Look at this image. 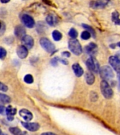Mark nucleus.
I'll return each instance as SVG.
<instances>
[{
	"instance_id": "f257e3e1",
	"label": "nucleus",
	"mask_w": 120,
	"mask_h": 135,
	"mask_svg": "<svg viewBox=\"0 0 120 135\" xmlns=\"http://www.w3.org/2000/svg\"><path fill=\"white\" fill-rule=\"evenodd\" d=\"M68 47L69 50L73 53L74 54L79 56L82 53V48L79 42L76 39L70 40L68 42Z\"/></svg>"
},
{
	"instance_id": "f03ea898",
	"label": "nucleus",
	"mask_w": 120,
	"mask_h": 135,
	"mask_svg": "<svg viewBox=\"0 0 120 135\" xmlns=\"http://www.w3.org/2000/svg\"><path fill=\"white\" fill-rule=\"evenodd\" d=\"M99 73H100L101 78L105 81L110 80L114 78V73L112 70L111 68L107 65H104L103 67H101L99 70Z\"/></svg>"
},
{
	"instance_id": "7ed1b4c3",
	"label": "nucleus",
	"mask_w": 120,
	"mask_h": 135,
	"mask_svg": "<svg viewBox=\"0 0 120 135\" xmlns=\"http://www.w3.org/2000/svg\"><path fill=\"white\" fill-rule=\"evenodd\" d=\"M101 89L102 94L106 99H111L112 96H113V91L111 89L109 84L107 83V81L103 80L101 82Z\"/></svg>"
},
{
	"instance_id": "20e7f679",
	"label": "nucleus",
	"mask_w": 120,
	"mask_h": 135,
	"mask_svg": "<svg viewBox=\"0 0 120 135\" xmlns=\"http://www.w3.org/2000/svg\"><path fill=\"white\" fill-rule=\"evenodd\" d=\"M86 65L88 67V70L94 73H98L100 70L98 62L93 56H91L87 59V61H86Z\"/></svg>"
},
{
	"instance_id": "39448f33",
	"label": "nucleus",
	"mask_w": 120,
	"mask_h": 135,
	"mask_svg": "<svg viewBox=\"0 0 120 135\" xmlns=\"http://www.w3.org/2000/svg\"><path fill=\"white\" fill-rule=\"evenodd\" d=\"M41 46L44 50L48 53H53L55 51V46L50 40L46 37L42 38L39 41Z\"/></svg>"
},
{
	"instance_id": "423d86ee",
	"label": "nucleus",
	"mask_w": 120,
	"mask_h": 135,
	"mask_svg": "<svg viewBox=\"0 0 120 135\" xmlns=\"http://www.w3.org/2000/svg\"><path fill=\"white\" fill-rule=\"evenodd\" d=\"M21 20H22V22H23V24L28 28H32L35 25V22H34V20L33 19V18L29 16V15H23L22 18H21Z\"/></svg>"
},
{
	"instance_id": "0eeeda50",
	"label": "nucleus",
	"mask_w": 120,
	"mask_h": 135,
	"mask_svg": "<svg viewBox=\"0 0 120 135\" xmlns=\"http://www.w3.org/2000/svg\"><path fill=\"white\" fill-rule=\"evenodd\" d=\"M109 63L116 72L120 73V59L117 56L109 57Z\"/></svg>"
},
{
	"instance_id": "6e6552de",
	"label": "nucleus",
	"mask_w": 120,
	"mask_h": 135,
	"mask_svg": "<svg viewBox=\"0 0 120 135\" xmlns=\"http://www.w3.org/2000/svg\"><path fill=\"white\" fill-rule=\"evenodd\" d=\"M97 51H98V46L95 43L93 42H91L85 46V51L86 54H88V55H90L91 56H93L96 54Z\"/></svg>"
},
{
	"instance_id": "1a4fd4ad",
	"label": "nucleus",
	"mask_w": 120,
	"mask_h": 135,
	"mask_svg": "<svg viewBox=\"0 0 120 135\" xmlns=\"http://www.w3.org/2000/svg\"><path fill=\"white\" fill-rule=\"evenodd\" d=\"M21 124L26 129L30 131V132H36L39 129V124L36 122H22Z\"/></svg>"
},
{
	"instance_id": "9d476101",
	"label": "nucleus",
	"mask_w": 120,
	"mask_h": 135,
	"mask_svg": "<svg viewBox=\"0 0 120 135\" xmlns=\"http://www.w3.org/2000/svg\"><path fill=\"white\" fill-rule=\"evenodd\" d=\"M19 114L26 122H29L33 118V115H32L31 112L27 109L21 110L19 112Z\"/></svg>"
},
{
	"instance_id": "9b49d317",
	"label": "nucleus",
	"mask_w": 120,
	"mask_h": 135,
	"mask_svg": "<svg viewBox=\"0 0 120 135\" xmlns=\"http://www.w3.org/2000/svg\"><path fill=\"white\" fill-rule=\"evenodd\" d=\"M17 54L21 59H25L28 55V51L27 48L24 45L20 46L17 49Z\"/></svg>"
},
{
	"instance_id": "f8f14e48",
	"label": "nucleus",
	"mask_w": 120,
	"mask_h": 135,
	"mask_svg": "<svg viewBox=\"0 0 120 135\" xmlns=\"http://www.w3.org/2000/svg\"><path fill=\"white\" fill-rule=\"evenodd\" d=\"M107 4V2L105 0H97V1H93L90 3L91 7L93 8H104Z\"/></svg>"
},
{
	"instance_id": "ddd939ff",
	"label": "nucleus",
	"mask_w": 120,
	"mask_h": 135,
	"mask_svg": "<svg viewBox=\"0 0 120 135\" xmlns=\"http://www.w3.org/2000/svg\"><path fill=\"white\" fill-rule=\"evenodd\" d=\"M24 46H26L27 49H32L34 45V40L31 36L25 35L22 39Z\"/></svg>"
},
{
	"instance_id": "4468645a",
	"label": "nucleus",
	"mask_w": 120,
	"mask_h": 135,
	"mask_svg": "<svg viewBox=\"0 0 120 135\" xmlns=\"http://www.w3.org/2000/svg\"><path fill=\"white\" fill-rule=\"evenodd\" d=\"M46 23H48L49 25H51V26H55L58 23V22L56 16L53 14V13H50V14H48L46 16Z\"/></svg>"
},
{
	"instance_id": "2eb2a0df",
	"label": "nucleus",
	"mask_w": 120,
	"mask_h": 135,
	"mask_svg": "<svg viewBox=\"0 0 120 135\" xmlns=\"http://www.w3.org/2000/svg\"><path fill=\"white\" fill-rule=\"evenodd\" d=\"M14 32L16 36L18 38H22L23 39V37L26 35H25V33H26L25 29L22 25H18V26H16V28H15Z\"/></svg>"
},
{
	"instance_id": "dca6fc26",
	"label": "nucleus",
	"mask_w": 120,
	"mask_h": 135,
	"mask_svg": "<svg viewBox=\"0 0 120 135\" xmlns=\"http://www.w3.org/2000/svg\"><path fill=\"white\" fill-rule=\"evenodd\" d=\"M16 108H13L12 106H8L6 108V113L7 115V118L9 121H12L13 120V115L16 113Z\"/></svg>"
},
{
	"instance_id": "f3484780",
	"label": "nucleus",
	"mask_w": 120,
	"mask_h": 135,
	"mask_svg": "<svg viewBox=\"0 0 120 135\" xmlns=\"http://www.w3.org/2000/svg\"><path fill=\"white\" fill-rule=\"evenodd\" d=\"M72 69L74 70V73L75 74L77 77H81L84 73V70L79 65V63H74L72 65Z\"/></svg>"
},
{
	"instance_id": "a211bd4d",
	"label": "nucleus",
	"mask_w": 120,
	"mask_h": 135,
	"mask_svg": "<svg viewBox=\"0 0 120 135\" xmlns=\"http://www.w3.org/2000/svg\"><path fill=\"white\" fill-rule=\"evenodd\" d=\"M85 79H86V83H87L88 85H91V84H93L95 82L94 75H93L92 73H90V72H87V73L85 74Z\"/></svg>"
},
{
	"instance_id": "6ab92c4d",
	"label": "nucleus",
	"mask_w": 120,
	"mask_h": 135,
	"mask_svg": "<svg viewBox=\"0 0 120 135\" xmlns=\"http://www.w3.org/2000/svg\"><path fill=\"white\" fill-rule=\"evenodd\" d=\"M119 17V13L116 11L112 13V20L114 23H115L116 25H120V18Z\"/></svg>"
},
{
	"instance_id": "aec40b11",
	"label": "nucleus",
	"mask_w": 120,
	"mask_h": 135,
	"mask_svg": "<svg viewBox=\"0 0 120 135\" xmlns=\"http://www.w3.org/2000/svg\"><path fill=\"white\" fill-rule=\"evenodd\" d=\"M11 102V98L8 96L4 94H1L0 93V103H3V104H6Z\"/></svg>"
},
{
	"instance_id": "412c9836",
	"label": "nucleus",
	"mask_w": 120,
	"mask_h": 135,
	"mask_svg": "<svg viewBox=\"0 0 120 135\" xmlns=\"http://www.w3.org/2000/svg\"><path fill=\"white\" fill-rule=\"evenodd\" d=\"M52 37L55 41H59L62 39V34L58 30H54L52 33Z\"/></svg>"
},
{
	"instance_id": "4be33fe9",
	"label": "nucleus",
	"mask_w": 120,
	"mask_h": 135,
	"mask_svg": "<svg viewBox=\"0 0 120 135\" xmlns=\"http://www.w3.org/2000/svg\"><path fill=\"white\" fill-rule=\"evenodd\" d=\"M82 27L85 28L87 31L89 32L91 35H92L93 37H96V31H95L94 29L92 27H91L88 25H86V24H82Z\"/></svg>"
},
{
	"instance_id": "5701e85b",
	"label": "nucleus",
	"mask_w": 120,
	"mask_h": 135,
	"mask_svg": "<svg viewBox=\"0 0 120 135\" xmlns=\"http://www.w3.org/2000/svg\"><path fill=\"white\" fill-rule=\"evenodd\" d=\"M9 131L13 135H22V134H23L21 129L18 127H11L9 129Z\"/></svg>"
},
{
	"instance_id": "b1692460",
	"label": "nucleus",
	"mask_w": 120,
	"mask_h": 135,
	"mask_svg": "<svg viewBox=\"0 0 120 135\" xmlns=\"http://www.w3.org/2000/svg\"><path fill=\"white\" fill-rule=\"evenodd\" d=\"M91 33L87 31V30H85V31L82 32V34H81V38L84 40H88V39L91 37Z\"/></svg>"
},
{
	"instance_id": "393cba45",
	"label": "nucleus",
	"mask_w": 120,
	"mask_h": 135,
	"mask_svg": "<svg viewBox=\"0 0 120 135\" xmlns=\"http://www.w3.org/2000/svg\"><path fill=\"white\" fill-rule=\"evenodd\" d=\"M24 81L27 84H32L34 81L33 77L31 75H26L25 76V78H24Z\"/></svg>"
},
{
	"instance_id": "a878e982",
	"label": "nucleus",
	"mask_w": 120,
	"mask_h": 135,
	"mask_svg": "<svg viewBox=\"0 0 120 135\" xmlns=\"http://www.w3.org/2000/svg\"><path fill=\"white\" fill-rule=\"evenodd\" d=\"M68 34H69V37H71L72 39H76V37H77L78 35L77 31L74 28H71Z\"/></svg>"
},
{
	"instance_id": "bb28decb",
	"label": "nucleus",
	"mask_w": 120,
	"mask_h": 135,
	"mask_svg": "<svg viewBox=\"0 0 120 135\" xmlns=\"http://www.w3.org/2000/svg\"><path fill=\"white\" fill-rule=\"evenodd\" d=\"M6 51L5 49H4L3 47H0V59H3L4 58H5L6 56Z\"/></svg>"
},
{
	"instance_id": "cd10ccee",
	"label": "nucleus",
	"mask_w": 120,
	"mask_h": 135,
	"mask_svg": "<svg viewBox=\"0 0 120 135\" xmlns=\"http://www.w3.org/2000/svg\"><path fill=\"white\" fill-rule=\"evenodd\" d=\"M58 58L56 57V58H53V59L51 61V65H53V66H56V65H58Z\"/></svg>"
},
{
	"instance_id": "c85d7f7f",
	"label": "nucleus",
	"mask_w": 120,
	"mask_h": 135,
	"mask_svg": "<svg viewBox=\"0 0 120 135\" xmlns=\"http://www.w3.org/2000/svg\"><path fill=\"white\" fill-rule=\"evenodd\" d=\"M0 90L3 91H6L8 90V86L4 84L2 82H0Z\"/></svg>"
},
{
	"instance_id": "c756f323",
	"label": "nucleus",
	"mask_w": 120,
	"mask_h": 135,
	"mask_svg": "<svg viewBox=\"0 0 120 135\" xmlns=\"http://www.w3.org/2000/svg\"><path fill=\"white\" fill-rule=\"evenodd\" d=\"M5 111H6L5 107H4V105H2L0 104V114H4V113Z\"/></svg>"
},
{
	"instance_id": "7c9ffc66",
	"label": "nucleus",
	"mask_w": 120,
	"mask_h": 135,
	"mask_svg": "<svg viewBox=\"0 0 120 135\" xmlns=\"http://www.w3.org/2000/svg\"><path fill=\"white\" fill-rule=\"evenodd\" d=\"M62 56L65 57H69L70 56V53L68 52V51H64V52L62 53Z\"/></svg>"
},
{
	"instance_id": "2f4dec72",
	"label": "nucleus",
	"mask_w": 120,
	"mask_h": 135,
	"mask_svg": "<svg viewBox=\"0 0 120 135\" xmlns=\"http://www.w3.org/2000/svg\"><path fill=\"white\" fill-rule=\"evenodd\" d=\"M59 61H61L62 63H63V64H65V65H67V64H68V61H67L66 59H59Z\"/></svg>"
},
{
	"instance_id": "473e14b6",
	"label": "nucleus",
	"mask_w": 120,
	"mask_h": 135,
	"mask_svg": "<svg viewBox=\"0 0 120 135\" xmlns=\"http://www.w3.org/2000/svg\"><path fill=\"white\" fill-rule=\"evenodd\" d=\"M117 78H118V82H119V84H118V89H119V91H120V73H117Z\"/></svg>"
},
{
	"instance_id": "72a5a7b5",
	"label": "nucleus",
	"mask_w": 120,
	"mask_h": 135,
	"mask_svg": "<svg viewBox=\"0 0 120 135\" xmlns=\"http://www.w3.org/2000/svg\"><path fill=\"white\" fill-rule=\"evenodd\" d=\"M41 135H57V134L53 132H44V133H42Z\"/></svg>"
},
{
	"instance_id": "f704fd0d",
	"label": "nucleus",
	"mask_w": 120,
	"mask_h": 135,
	"mask_svg": "<svg viewBox=\"0 0 120 135\" xmlns=\"http://www.w3.org/2000/svg\"><path fill=\"white\" fill-rule=\"evenodd\" d=\"M9 1H10V0H0V2H2V3H3V4L8 3V2H9Z\"/></svg>"
},
{
	"instance_id": "c9c22d12",
	"label": "nucleus",
	"mask_w": 120,
	"mask_h": 135,
	"mask_svg": "<svg viewBox=\"0 0 120 135\" xmlns=\"http://www.w3.org/2000/svg\"><path fill=\"white\" fill-rule=\"evenodd\" d=\"M117 46H120V42H119V43H117Z\"/></svg>"
},
{
	"instance_id": "e433bc0d",
	"label": "nucleus",
	"mask_w": 120,
	"mask_h": 135,
	"mask_svg": "<svg viewBox=\"0 0 120 135\" xmlns=\"http://www.w3.org/2000/svg\"><path fill=\"white\" fill-rule=\"evenodd\" d=\"M0 135H7V134H4V133L2 132V134H0Z\"/></svg>"
},
{
	"instance_id": "4c0bfd02",
	"label": "nucleus",
	"mask_w": 120,
	"mask_h": 135,
	"mask_svg": "<svg viewBox=\"0 0 120 135\" xmlns=\"http://www.w3.org/2000/svg\"><path fill=\"white\" fill-rule=\"evenodd\" d=\"M1 27H2V24H1V22H0V29H1Z\"/></svg>"
},
{
	"instance_id": "58836bf2",
	"label": "nucleus",
	"mask_w": 120,
	"mask_h": 135,
	"mask_svg": "<svg viewBox=\"0 0 120 135\" xmlns=\"http://www.w3.org/2000/svg\"><path fill=\"white\" fill-rule=\"evenodd\" d=\"M2 134V130H1V129H0V134Z\"/></svg>"
},
{
	"instance_id": "ea45409f",
	"label": "nucleus",
	"mask_w": 120,
	"mask_h": 135,
	"mask_svg": "<svg viewBox=\"0 0 120 135\" xmlns=\"http://www.w3.org/2000/svg\"><path fill=\"white\" fill-rule=\"evenodd\" d=\"M105 1H106V2H109V0H105Z\"/></svg>"
}]
</instances>
